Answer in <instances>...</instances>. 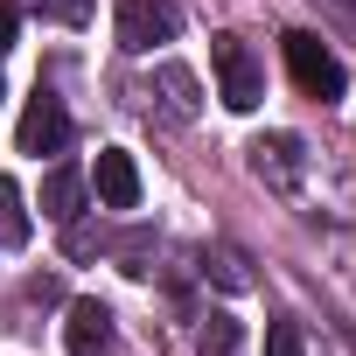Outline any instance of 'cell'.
<instances>
[{
	"mask_svg": "<svg viewBox=\"0 0 356 356\" xmlns=\"http://www.w3.org/2000/svg\"><path fill=\"white\" fill-rule=\"evenodd\" d=\"M280 49H286V70H293V84H300L307 98H321V105H335V98H342L349 70H342V56H335L321 35H307V29H286V35H280Z\"/></svg>",
	"mask_w": 356,
	"mask_h": 356,
	"instance_id": "cell-1",
	"label": "cell"
},
{
	"mask_svg": "<svg viewBox=\"0 0 356 356\" xmlns=\"http://www.w3.org/2000/svg\"><path fill=\"white\" fill-rule=\"evenodd\" d=\"M210 70H217V98H224L231 112H259L266 70H259V56L245 49V35H217V42H210Z\"/></svg>",
	"mask_w": 356,
	"mask_h": 356,
	"instance_id": "cell-2",
	"label": "cell"
},
{
	"mask_svg": "<svg viewBox=\"0 0 356 356\" xmlns=\"http://www.w3.org/2000/svg\"><path fill=\"white\" fill-rule=\"evenodd\" d=\"M175 29H182L175 0H119V15H112V35H119L126 56H147V49L175 42Z\"/></svg>",
	"mask_w": 356,
	"mask_h": 356,
	"instance_id": "cell-3",
	"label": "cell"
},
{
	"mask_svg": "<svg viewBox=\"0 0 356 356\" xmlns=\"http://www.w3.org/2000/svg\"><path fill=\"white\" fill-rule=\"evenodd\" d=\"M245 154H252V175H259L266 189H280V196L300 189V175H307V147H300V133H266V140H252Z\"/></svg>",
	"mask_w": 356,
	"mask_h": 356,
	"instance_id": "cell-4",
	"label": "cell"
},
{
	"mask_svg": "<svg viewBox=\"0 0 356 356\" xmlns=\"http://www.w3.org/2000/svg\"><path fill=\"white\" fill-rule=\"evenodd\" d=\"M70 147V112L56 91H35L22 112V154H63Z\"/></svg>",
	"mask_w": 356,
	"mask_h": 356,
	"instance_id": "cell-5",
	"label": "cell"
},
{
	"mask_svg": "<svg viewBox=\"0 0 356 356\" xmlns=\"http://www.w3.org/2000/svg\"><path fill=\"white\" fill-rule=\"evenodd\" d=\"M91 189L105 210H140V168L126 147H98V168H91Z\"/></svg>",
	"mask_w": 356,
	"mask_h": 356,
	"instance_id": "cell-6",
	"label": "cell"
},
{
	"mask_svg": "<svg viewBox=\"0 0 356 356\" xmlns=\"http://www.w3.org/2000/svg\"><path fill=\"white\" fill-rule=\"evenodd\" d=\"M63 349H70V356H105V349H112V307H105V300H70V314H63Z\"/></svg>",
	"mask_w": 356,
	"mask_h": 356,
	"instance_id": "cell-7",
	"label": "cell"
},
{
	"mask_svg": "<svg viewBox=\"0 0 356 356\" xmlns=\"http://www.w3.org/2000/svg\"><path fill=\"white\" fill-rule=\"evenodd\" d=\"M147 98L175 119V126H189L196 112H203V91H196V70H182V63H161L154 70V84H147Z\"/></svg>",
	"mask_w": 356,
	"mask_h": 356,
	"instance_id": "cell-8",
	"label": "cell"
},
{
	"mask_svg": "<svg viewBox=\"0 0 356 356\" xmlns=\"http://www.w3.org/2000/svg\"><path fill=\"white\" fill-rule=\"evenodd\" d=\"M42 217H49V224H77V217H84V182H77V168H49V182H42Z\"/></svg>",
	"mask_w": 356,
	"mask_h": 356,
	"instance_id": "cell-9",
	"label": "cell"
},
{
	"mask_svg": "<svg viewBox=\"0 0 356 356\" xmlns=\"http://www.w3.org/2000/svg\"><path fill=\"white\" fill-rule=\"evenodd\" d=\"M0 245H29V203L15 175H0Z\"/></svg>",
	"mask_w": 356,
	"mask_h": 356,
	"instance_id": "cell-10",
	"label": "cell"
},
{
	"mask_svg": "<svg viewBox=\"0 0 356 356\" xmlns=\"http://www.w3.org/2000/svg\"><path fill=\"white\" fill-rule=\"evenodd\" d=\"M203 273L224 286V293H245L252 286V266H245V252H231V245H217V252H203Z\"/></svg>",
	"mask_w": 356,
	"mask_h": 356,
	"instance_id": "cell-11",
	"label": "cell"
},
{
	"mask_svg": "<svg viewBox=\"0 0 356 356\" xmlns=\"http://www.w3.org/2000/svg\"><path fill=\"white\" fill-rule=\"evenodd\" d=\"M196 349H203V356H238V349H245V328H238L231 314H210L203 335H196Z\"/></svg>",
	"mask_w": 356,
	"mask_h": 356,
	"instance_id": "cell-12",
	"label": "cell"
},
{
	"mask_svg": "<svg viewBox=\"0 0 356 356\" xmlns=\"http://www.w3.org/2000/svg\"><path fill=\"white\" fill-rule=\"evenodd\" d=\"M22 8L35 22H49V29H84L91 22V0H22Z\"/></svg>",
	"mask_w": 356,
	"mask_h": 356,
	"instance_id": "cell-13",
	"label": "cell"
},
{
	"mask_svg": "<svg viewBox=\"0 0 356 356\" xmlns=\"http://www.w3.org/2000/svg\"><path fill=\"white\" fill-rule=\"evenodd\" d=\"M266 356H307L300 321H273V328H266Z\"/></svg>",
	"mask_w": 356,
	"mask_h": 356,
	"instance_id": "cell-14",
	"label": "cell"
},
{
	"mask_svg": "<svg viewBox=\"0 0 356 356\" xmlns=\"http://www.w3.org/2000/svg\"><path fill=\"white\" fill-rule=\"evenodd\" d=\"M307 8H321V22H335V29L356 35V0H307Z\"/></svg>",
	"mask_w": 356,
	"mask_h": 356,
	"instance_id": "cell-15",
	"label": "cell"
},
{
	"mask_svg": "<svg viewBox=\"0 0 356 356\" xmlns=\"http://www.w3.org/2000/svg\"><path fill=\"white\" fill-rule=\"evenodd\" d=\"M8 49H15V8L0 0V56H8Z\"/></svg>",
	"mask_w": 356,
	"mask_h": 356,
	"instance_id": "cell-16",
	"label": "cell"
}]
</instances>
